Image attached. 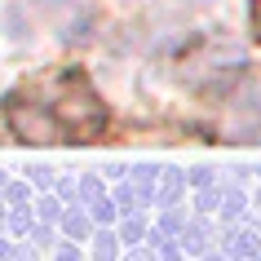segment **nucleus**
<instances>
[{
  "label": "nucleus",
  "mask_w": 261,
  "mask_h": 261,
  "mask_svg": "<svg viewBox=\"0 0 261 261\" xmlns=\"http://www.w3.org/2000/svg\"><path fill=\"white\" fill-rule=\"evenodd\" d=\"M221 138L226 142H261V71L248 75L230 93L221 111Z\"/></svg>",
  "instance_id": "f257e3e1"
}]
</instances>
